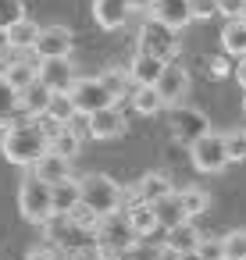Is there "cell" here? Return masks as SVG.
Instances as JSON below:
<instances>
[{
  "label": "cell",
  "mask_w": 246,
  "mask_h": 260,
  "mask_svg": "<svg viewBox=\"0 0 246 260\" xmlns=\"http://www.w3.org/2000/svg\"><path fill=\"white\" fill-rule=\"evenodd\" d=\"M239 18H242V22H246V11H242V15H239Z\"/></svg>",
  "instance_id": "ee69618b"
},
{
  "label": "cell",
  "mask_w": 246,
  "mask_h": 260,
  "mask_svg": "<svg viewBox=\"0 0 246 260\" xmlns=\"http://www.w3.org/2000/svg\"><path fill=\"white\" fill-rule=\"evenodd\" d=\"M68 96H72V104H75V114H79V118H89L93 111H104V107H111V104H114V96L104 89V82H100V79H75V82H72V89H68Z\"/></svg>",
  "instance_id": "52a82bcc"
},
{
  "label": "cell",
  "mask_w": 246,
  "mask_h": 260,
  "mask_svg": "<svg viewBox=\"0 0 246 260\" xmlns=\"http://www.w3.org/2000/svg\"><path fill=\"white\" fill-rule=\"evenodd\" d=\"M235 82H239L242 93H246V57H239V64H235Z\"/></svg>",
  "instance_id": "ab89813d"
},
{
  "label": "cell",
  "mask_w": 246,
  "mask_h": 260,
  "mask_svg": "<svg viewBox=\"0 0 246 260\" xmlns=\"http://www.w3.org/2000/svg\"><path fill=\"white\" fill-rule=\"evenodd\" d=\"M50 203H54V214L65 217V214H75L79 210V178H61L50 185Z\"/></svg>",
  "instance_id": "ac0fdd59"
},
{
  "label": "cell",
  "mask_w": 246,
  "mask_h": 260,
  "mask_svg": "<svg viewBox=\"0 0 246 260\" xmlns=\"http://www.w3.org/2000/svg\"><path fill=\"white\" fill-rule=\"evenodd\" d=\"M82 143H86V136L79 128H72V125H47V150L50 153H61L68 160H75Z\"/></svg>",
  "instance_id": "5bb4252c"
},
{
  "label": "cell",
  "mask_w": 246,
  "mask_h": 260,
  "mask_svg": "<svg viewBox=\"0 0 246 260\" xmlns=\"http://www.w3.org/2000/svg\"><path fill=\"white\" fill-rule=\"evenodd\" d=\"M40 29H43V25H36L33 18H18L15 25H8V43H11V50H33L36 40H40Z\"/></svg>",
  "instance_id": "cb8c5ba5"
},
{
  "label": "cell",
  "mask_w": 246,
  "mask_h": 260,
  "mask_svg": "<svg viewBox=\"0 0 246 260\" xmlns=\"http://www.w3.org/2000/svg\"><path fill=\"white\" fill-rule=\"evenodd\" d=\"M29 260H65V249H61V246H54V242H47V246L33 249V253H29Z\"/></svg>",
  "instance_id": "74e56055"
},
{
  "label": "cell",
  "mask_w": 246,
  "mask_h": 260,
  "mask_svg": "<svg viewBox=\"0 0 246 260\" xmlns=\"http://www.w3.org/2000/svg\"><path fill=\"white\" fill-rule=\"evenodd\" d=\"M136 43H139L143 54H153V57H161V61H175V57H178V32L168 29V25H161V22L150 18V15H146V22L139 25Z\"/></svg>",
  "instance_id": "5b68a950"
},
{
  "label": "cell",
  "mask_w": 246,
  "mask_h": 260,
  "mask_svg": "<svg viewBox=\"0 0 246 260\" xmlns=\"http://www.w3.org/2000/svg\"><path fill=\"white\" fill-rule=\"evenodd\" d=\"M171 132H175V139L178 143H193V139H200L203 132H210V121L200 114V111H193V107H186V104H175L171 107Z\"/></svg>",
  "instance_id": "7c38bea8"
},
{
  "label": "cell",
  "mask_w": 246,
  "mask_h": 260,
  "mask_svg": "<svg viewBox=\"0 0 246 260\" xmlns=\"http://www.w3.org/2000/svg\"><path fill=\"white\" fill-rule=\"evenodd\" d=\"M221 139H225V153H228V160H246V132H242V128L225 132Z\"/></svg>",
  "instance_id": "d6a6232c"
},
{
  "label": "cell",
  "mask_w": 246,
  "mask_h": 260,
  "mask_svg": "<svg viewBox=\"0 0 246 260\" xmlns=\"http://www.w3.org/2000/svg\"><path fill=\"white\" fill-rule=\"evenodd\" d=\"M125 217H129V224H132V232H136V239H150L161 224H157V214H153V203H143V200H136V192L129 196V207L121 210Z\"/></svg>",
  "instance_id": "2e32d148"
},
{
  "label": "cell",
  "mask_w": 246,
  "mask_h": 260,
  "mask_svg": "<svg viewBox=\"0 0 246 260\" xmlns=\"http://www.w3.org/2000/svg\"><path fill=\"white\" fill-rule=\"evenodd\" d=\"M0 75H4L8 79V86L11 89H25V86H33L36 82V61H8V68L4 72H0Z\"/></svg>",
  "instance_id": "4316f807"
},
{
  "label": "cell",
  "mask_w": 246,
  "mask_h": 260,
  "mask_svg": "<svg viewBox=\"0 0 246 260\" xmlns=\"http://www.w3.org/2000/svg\"><path fill=\"white\" fill-rule=\"evenodd\" d=\"M125 132H129V118H125V111L118 104H111V107L93 111L86 118V132L82 136H89V139H118Z\"/></svg>",
  "instance_id": "9c48e42d"
},
{
  "label": "cell",
  "mask_w": 246,
  "mask_h": 260,
  "mask_svg": "<svg viewBox=\"0 0 246 260\" xmlns=\"http://www.w3.org/2000/svg\"><path fill=\"white\" fill-rule=\"evenodd\" d=\"M171 260H203L196 249H189V253H171Z\"/></svg>",
  "instance_id": "b9f144b4"
},
{
  "label": "cell",
  "mask_w": 246,
  "mask_h": 260,
  "mask_svg": "<svg viewBox=\"0 0 246 260\" xmlns=\"http://www.w3.org/2000/svg\"><path fill=\"white\" fill-rule=\"evenodd\" d=\"M18 18H25V0H0V29L15 25Z\"/></svg>",
  "instance_id": "836d02e7"
},
{
  "label": "cell",
  "mask_w": 246,
  "mask_h": 260,
  "mask_svg": "<svg viewBox=\"0 0 246 260\" xmlns=\"http://www.w3.org/2000/svg\"><path fill=\"white\" fill-rule=\"evenodd\" d=\"M200 235H203V232L193 224V217H186V221L164 228V249H168V253H189V249H196Z\"/></svg>",
  "instance_id": "e0dca14e"
},
{
  "label": "cell",
  "mask_w": 246,
  "mask_h": 260,
  "mask_svg": "<svg viewBox=\"0 0 246 260\" xmlns=\"http://www.w3.org/2000/svg\"><path fill=\"white\" fill-rule=\"evenodd\" d=\"M164 64H168V61H161V57H153V54L136 50V57H132V64H129V79H132V86H153Z\"/></svg>",
  "instance_id": "d6986e66"
},
{
  "label": "cell",
  "mask_w": 246,
  "mask_h": 260,
  "mask_svg": "<svg viewBox=\"0 0 246 260\" xmlns=\"http://www.w3.org/2000/svg\"><path fill=\"white\" fill-rule=\"evenodd\" d=\"M189 15H193V22L196 18H214L218 8H214V0H189Z\"/></svg>",
  "instance_id": "8d00e7d4"
},
{
  "label": "cell",
  "mask_w": 246,
  "mask_h": 260,
  "mask_svg": "<svg viewBox=\"0 0 246 260\" xmlns=\"http://www.w3.org/2000/svg\"><path fill=\"white\" fill-rule=\"evenodd\" d=\"M79 210L93 221L121 210V185L111 175H82L79 178Z\"/></svg>",
  "instance_id": "7a4b0ae2"
},
{
  "label": "cell",
  "mask_w": 246,
  "mask_h": 260,
  "mask_svg": "<svg viewBox=\"0 0 246 260\" xmlns=\"http://www.w3.org/2000/svg\"><path fill=\"white\" fill-rule=\"evenodd\" d=\"M178 203H182L186 217H200L210 207V192L200 189V185H186V189H178Z\"/></svg>",
  "instance_id": "83f0119b"
},
{
  "label": "cell",
  "mask_w": 246,
  "mask_h": 260,
  "mask_svg": "<svg viewBox=\"0 0 246 260\" xmlns=\"http://www.w3.org/2000/svg\"><path fill=\"white\" fill-rule=\"evenodd\" d=\"M129 100H132V107H136L139 114H146V118H153V114L164 111V104H161V96H157L153 86H132Z\"/></svg>",
  "instance_id": "f1b7e54d"
},
{
  "label": "cell",
  "mask_w": 246,
  "mask_h": 260,
  "mask_svg": "<svg viewBox=\"0 0 246 260\" xmlns=\"http://www.w3.org/2000/svg\"><path fill=\"white\" fill-rule=\"evenodd\" d=\"M11 54V43H8V29H0V61Z\"/></svg>",
  "instance_id": "60d3db41"
},
{
  "label": "cell",
  "mask_w": 246,
  "mask_h": 260,
  "mask_svg": "<svg viewBox=\"0 0 246 260\" xmlns=\"http://www.w3.org/2000/svg\"><path fill=\"white\" fill-rule=\"evenodd\" d=\"M146 15L157 18L161 25L175 29V32H182V29L193 22V15H189V0H146Z\"/></svg>",
  "instance_id": "4fadbf2b"
},
{
  "label": "cell",
  "mask_w": 246,
  "mask_h": 260,
  "mask_svg": "<svg viewBox=\"0 0 246 260\" xmlns=\"http://www.w3.org/2000/svg\"><path fill=\"white\" fill-rule=\"evenodd\" d=\"M18 114H22V111H18V89H11L8 79L0 75V132H4Z\"/></svg>",
  "instance_id": "4dcf8cb0"
},
{
  "label": "cell",
  "mask_w": 246,
  "mask_h": 260,
  "mask_svg": "<svg viewBox=\"0 0 246 260\" xmlns=\"http://www.w3.org/2000/svg\"><path fill=\"white\" fill-rule=\"evenodd\" d=\"M0 150L11 164L33 168V160L47 153V125L40 118H15L0 136Z\"/></svg>",
  "instance_id": "6da1fadb"
},
{
  "label": "cell",
  "mask_w": 246,
  "mask_h": 260,
  "mask_svg": "<svg viewBox=\"0 0 246 260\" xmlns=\"http://www.w3.org/2000/svg\"><path fill=\"white\" fill-rule=\"evenodd\" d=\"M129 15H132V0H93V18L107 32L121 29L129 22Z\"/></svg>",
  "instance_id": "9a60e30c"
},
{
  "label": "cell",
  "mask_w": 246,
  "mask_h": 260,
  "mask_svg": "<svg viewBox=\"0 0 246 260\" xmlns=\"http://www.w3.org/2000/svg\"><path fill=\"white\" fill-rule=\"evenodd\" d=\"M189 72L178 64V61H168L164 68H161V75H157V82H153V89H157V96H161V104L164 107H175V104H186V96H189Z\"/></svg>",
  "instance_id": "ba28073f"
},
{
  "label": "cell",
  "mask_w": 246,
  "mask_h": 260,
  "mask_svg": "<svg viewBox=\"0 0 246 260\" xmlns=\"http://www.w3.org/2000/svg\"><path fill=\"white\" fill-rule=\"evenodd\" d=\"M214 8H218V15H225V18H239V15L246 11V0H214Z\"/></svg>",
  "instance_id": "d590c367"
},
{
  "label": "cell",
  "mask_w": 246,
  "mask_h": 260,
  "mask_svg": "<svg viewBox=\"0 0 246 260\" xmlns=\"http://www.w3.org/2000/svg\"><path fill=\"white\" fill-rule=\"evenodd\" d=\"M242 114H246V100H242Z\"/></svg>",
  "instance_id": "7bdbcfd3"
},
{
  "label": "cell",
  "mask_w": 246,
  "mask_h": 260,
  "mask_svg": "<svg viewBox=\"0 0 246 260\" xmlns=\"http://www.w3.org/2000/svg\"><path fill=\"white\" fill-rule=\"evenodd\" d=\"M221 256L225 260H246V228H232L221 235Z\"/></svg>",
  "instance_id": "1f68e13d"
},
{
  "label": "cell",
  "mask_w": 246,
  "mask_h": 260,
  "mask_svg": "<svg viewBox=\"0 0 246 260\" xmlns=\"http://www.w3.org/2000/svg\"><path fill=\"white\" fill-rule=\"evenodd\" d=\"M75 36H72V29L68 25H43L40 29V40H36V47H33V54L43 61V57H72V43Z\"/></svg>",
  "instance_id": "8fae6325"
},
{
  "label": "cell",
  "mask_w": 246,
  "mask_h": 260,
  "mask_svg": "<svg viewBox=\"0 0 246 260\" xmlns=\"http://www.w3.org/2000/svg\"><path fill=\"white\" fill-rule=\"evenodd\" d=\"M100 82H104V89L114 96V104L118 100H129V93H132V79H129V68H104L100 75H97Z\"/></svg>",
  "instance_id": "484cf974"
},
{
  "label": "cell",
  "mask_w": 246,
  "mask_h": 260,
  "mask_svg": "<svg viewBox=\"0 0 246 260\" xmlns=\"http://www.w3.org/2000/svg\"><path fill=\"white\" fill-rule=\"evenodd\" d=\"M221 47L228 57H246V22L242 18H225L221 25Z\"/></svg>",
  "instance_id": "603a6c76"
},
{
  "label": "cell",
  "mask_w": 246,
  "mask_h": 260,
  "mask_svg": "<svg viewBox=\"0 0 246 260\" xmlns=\"http://www.w3.org/2000/svg\"><path fill=\"white\" fill-rule=\"evenodd\" d=\"M153 214H157V224H161V228H171V224L186 221V210H182V203H178V192H168L164 200H157V203H153Z\"/></svg>",
  "instance_id": "f546056e"
},
{
  "label": "cell",
  "mask_w": 246,
  "mask_h": 260,
  "mask_svg": "<svg viewBox=\"0 0 246 260\" xmlns=\"http://www.w3.org/2000/svg\"><path fill=\"white\" fill-rule=\"evenodd\" d=\"M79 114H75V104H72V96L68 93H50V104H47V114L40 118V121H47V125H72Z\"/></svg>",
  "instance_id": "d4e9b609"
},
{
  "label": "cell",
  "mask_w": 246,
  "mask_h": 260,
  "mask_svg": "<svg viewBox=\"0 0 246 260\" xmlns=\"http://www.w3.org/2000/svg\"><path fill=\"white\" fill-rule=\"evenodd\" d=\"M75 79L79 75L72 68V57H43V61H36V82H43L50 93H68Z\"/></svg>",
  "instance_id": "30bf717a"
},
{
  "label": "cell",
  "mask_w": 246,
  "mask_h": 260,
  "mask_svg": "<svg viewBox=\"0 0 246 260\" xmlns=\"http://www.w3.org/2000/svg\"><path fill=\"white\" fill-rule=\"evenodd\" d=\"M47 104H50V89L43 82H33V86H25L18 93V111L25 118H43L47 114Z\"/></svg>",
  "instance_id": "7402d4cb"
},
{
  "label": "cell",
  "mask_w": 246,
  "mask_h": 260,
  "mask_svg": "<svg viewBox=\"0 0 246 260\" xmlns=\"http://www.w3.org/2000/svg\"><path fill=\"white\" fill-rule=\"evenodd\" d=\"M136 200H143V203H157V200H164L168 192H175V185H171V178L164 175V171H150V175H143L139 182H136Z\"/></svg>",
  "instance_id": "44dd1931"
},
{
  "label": "cell",
  "mask_w": 246,
  "mask_h": 260,
  "mask_svg": "<svg viewBox=\"0 0 246 260\" xmlns=\"http://www.w3.org/2000/svg\"><path fill=\"white\" fill-rule=\"evenodd\" d=\"M33 175L54 185V182H61V178H68V175H72V160H68V157H61V153H50V150H47L43 157H36V160H33Z\"/></svg>",
  "instance_id": "ffe728a7"
},
{
  "label": "cell",
  "mask_w": 246,
  "mask_h": 260,
  "mask_svg": "<svg viewBox=\"0 0 246 260\" xmlns=\"http://www.w3.org/2000/svg\"><path fill=\"white\" fill-rule=\"evenodd\" d=\"M196 253H200L203 260H225V256H221V235H200Z\"/></svg>",
  "instance_id": "e575fe53"
},
{
  "label": "cell",
  "mask_w": 246,
  "mask_h": 260,
  "mask_svg": "<svg viewBox=\"0 0 246 260\" xmlns=\"http://www.w3.org/2000/svg\"><path fill=\"white\" fill-rule=\"evenodd\" d=\"M189 157H193V168L203 171V175H221L232 160L225 153V139L221 132H203L200 139L189 143Z\"/></svg>",
  "instance_id": "8992f818"
},
{
  "label": "cell",
  "mask_w": 246,
  "mask_h": 260,
  "mask_svg": "<svg viewBox=\"0 0 246 260\" xmlns=\"http://www.w3.org/2000/svg\"><path fill=\"white\" fill-rule=\"evenodd\" d=\"M18 210H22L25 221H33V224H47V221L54 217L50 182H43V178H36V175L22 178V185H18Z\"/></svg>",
  "instance_id": "277c9868"
},
{
  "label": "cell",
  "mask_w": 246,
  "mask_h": 260,
  "mask_svg": "<svg viewBox=\"0 0 246 260\" xmlns=\"http://www.w3.org/2000/svg\"><path fill=\"white\" fill-rule=\"evenodd\" d=\"M225 57H228V54H225ZM225 57H210V61H207V64L214 68V72H210L214 79H225V75H228V64H225Z\"/></svg>",
  "instance_id": "f35d334b"
},
{
  "label": "cell",
  "mask_w": 246,
  "mask_h": 260,
  "mask_svg": "<svg viewBox=\"0 0 246 260\" xmlns=\"http://www.w3.org/2000/svg\"><path fill=\"white\" fill-rule=\"evenodd\" d=\"M132 242H136V232H132V224H129V217L121 210H114V214L97 221V249L107 260H118Z\"/></svg>",
  "instance_id": "3957f363"
}]
</instances>
